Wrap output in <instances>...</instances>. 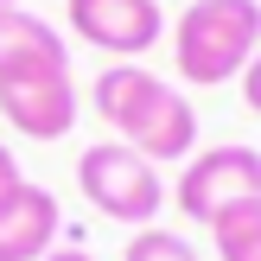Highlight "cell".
Instances as JSON below:
<instances>
[{
  "label": "cell",
  "mask_w": 261,
  "mask_h": 261,
  "mask_svg": "<svg viewBox=\"0 0 261 261\" xmlns=\"http://www.w3.org/2000/svg\"><path fill=\"white\" fill-rule=\"evenodd\" d=\"M89 109L102 115V127H115V140H127L153 166H185L198 153V109L185 102V89L140 64H109L89 83Z\"/></svg>",
  "instance_id": "cell-1"
},
{
  "label": "cell",
  "mask_w": 261,
  "mask_h": 261,
  "mask_svg": "<svg viewBox=\"0 0 261 261\" xmlns=\"http://www.w3.org/2000/svg\"><path fill=\"white\" fill-rule=\"evenodd\" d=\"M261 51V0H191L172 25V64L191 89H217Z\"/></svg>",
  "instance_id": "cell-2"
},
{
  "label": "cell",
  "mask_w": 261,
  "mask_h": 261,
  "mask_svg": "<svg viewBox=\"0 0 261 261\" xmlns=\"http://www.w3.org/2000/svg\"><path fill=\"white\" fill-rule=\"evenodd\" d=\"M76 191L89 198V211L109 217V223H127V229H147L153 217L166 211V178L153 160H140L127 140H96V147L76 153Z\"/></svg>",
  "instance_id": "cell-3"
},
{
  "label": "cell",
  "mask_w": 261,
  "mask_h": 261,
  "mask_svg": "<svg viewBox=\"0 0 261 261\" xmlns=\"http://www.w3.org/2000/svg\"><path fill=\"white\" fill-rule=\"evenodd\" d=\"M249 198H261V153L242 147V140H229V147H198L185 160V172H178V185H172V204L185 211V223H204V229L223 211L249 204Z\"/></svg>",
  "instance_id": "cell-4"
},
{
  "label": "cell",
  "mask_w": 261,
  "mask_h": 261,
  "mask_svg": "<svg viewBox=\"0 0 261 261\" xmlns=\"http://www.w3.org/2000/svg\"><path fill=\"white\" fill-rule=\"evenodd\" d=\"M64 19L83 45L109 51L115 64H140L166 38V7L160 0H64Z\"/></svg>",
  "instance_id": "cell-5"
},
{
  "label": "cell",
  "mask_w": 261,
  "mask_h": 261,
  "mask_svg": "<svg viewBox=\"0 0 261 261\" xmlns=\"http://www.w3.org/2000/svg\"><path fill=\"white\" fill-rule=\"evenodd\" d=\"M0 115L25 140H64L76 127L70 70H13V76H0Z\"/></svg>",
  "instance_id": "cell-6"
},
{
  "label": "cell",
  "mask_w": 261,
  "mask_h": 261,
  "mask_svg": "<svg viewBox=\"0 0 261 261\" xmlns=\"http://www.w3.org/2000/svg\"><path fill=\"white\" fill-rule=\"evenodd\" d=\"M58 236H64V211H58V191L45 185H25L0 211V261H45Z\"/></svg>",
  "instance_id": "cell-7"
},
{
  "label": "cell",
  "mask_w": 261,
  "mask_h": 261,
  "mask_svg": "<svg viewBox=\"0 0 261 261\" xmlns=\"http://www.w3.org/2000/svg\"><path fill=\"white\" fill-rule=\"evenodd\" d=\"M13 70H70V45L32 7H0V76Z\"/></svg>",
  "instance_id": "cell-8"
},
{
  "label": "cell",
  "mask_w": 261,
  "mask_h": 261,
  "mask_svg": "<svg viewBox=\"0 0 261 261\" xmlns=\"http://www.w3.org/2000/svg\"><path fill=\"white\" fill-rule=\"evenodd\" d=\"M211 242H217V261H261V198L223 211L211 223Z\"/></svg>",
  "instance_id": "cell-9"
},
{
  "label": "cell",
  "mask_w": 261,
  "mask_h": 261,
  "mask_svg": "<svg viewBox=\"0 0 261 261\" xmlns=\"http://www.w3.org/2000/svg\"><path fill=\"white\" fill-rule=\"evenodd\" d=\"M121 261H198V249H191L178 229L147 223V229H134V242L121 249Z\"/></svg>",
  "instance_id": "cell-10"
},
{
  "label": "cell",
  "mask_w": 261,
  "mask_h": 261,
  "mask_svg": "<svg viewBox=\"0 0 261 261\" xmlns=\"http://www.w3.org/2000/svg\"><path fill=\"white\" fill-rule=\"evenodd\" d=\"M19 191H25V172H19V160H13V147L0 140V211H7Z\"/></svg>",
  "instance_id": "cell-11"
},
{
  "label": "cell",
  "mask_w": 261,
  "mask_h": 261,
  "mask_svg": "<svg viewBox=\"0 0 261 261\" xmlns=\"http://www.w3.org/2000/svg\"><path fill=\"white\" fill-rule=\"evenodd\" d=\"M242 102H249V109L261 115V51L249 58V70H242Z\"/></svg>",
  "instance_id": "cell-12"
},
{
  "label": "cell",
  "mask_w": 261,
  "mask_h": 261,
  "mask_svg": "<svg viewBox=\"0 0 261 261\" xmlns=\"http://www.w3.org/2000/svg\"><path fill=\"white\" fill-rule=\"evenodd\" d=\"M45 261H96V255H89V249H76V242H58Z\"/></svg>",
  "instance_id": "cell-13"
},
{
  "label": "cell",
  "mask_w": 261,
  "mask_h": 261,
  "mask_svg": "<svg viewBox=\"0 0 261 261\" xmlns=\"http://www.w3.org/2000/svg\"><path fill=\"white\" fill-rule=\"evenodd\" d=\"M0 7H25V0H0Z\"/></svg>",
  "instance_id": "cell-14"
}]
</instances>
